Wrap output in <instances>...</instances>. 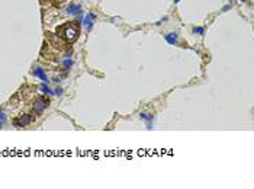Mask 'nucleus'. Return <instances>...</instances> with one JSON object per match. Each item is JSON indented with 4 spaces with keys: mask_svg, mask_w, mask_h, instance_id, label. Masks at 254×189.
<instances>
[{
    "mask_svg": "<svg viewBox=\"0 0 254 189\" xmlns=\"http://www.w3.org/2000/svg\"><path fill=\"white\" fill-rule=\"evenodd\" d=\"M34 76H35V77H39L41 80H44L45 83H48V81H49V80H48V77L45 76L44 70H42V68H39V67H38V68H35V70H34Z\"/></svg>",
    "mask_w": 254,
    "mask_h": 189,
    "instance_id": "nucleus-4",
    "label": "nucleus"
},
{
    "mask_svg": "<svg viewBox=\"0 0 254 189\" xmlns=\"http://www.w3.org/2000/svg\"><path fill=\"white\" fill-rule=\"evenodd\" d=\"M179 2H180V0H174V3H179Z\"/></svg>",
    "mask_w": 254,
    "mask_h": 189,
    "instance_id": "nucleus-15",
    "label": "nucleus"
},
{
    "mask_svg": "<svg viewBox=\"0 0 254 189\" xmlns=\"http://www.w3.org/2000/svg\"><path fill=\"white\" fill-rule=\"evenodd\" d=\"M0 121H2V122L6 121V113L5 112H0Z\"/></svg>",
    "mask_w": 254,
    "mask_h": 189,
    "instance_id": "nucleus-12",
    "label": "nucleus"
},
{
    "mask_svg": "<svg viewBox=\"0 0 254 189\" xmlns=\"http://www.w3.org/2000/svg\"><path fill=\"white\" fill-rule=\"evenodd\" d=\"M58 34L64 36L67 42H74L79 38V26L76 23H65L58 28Z\"/></svg>",
    "mask_w": 254,
    "mask_h": 189,
    "instance_id": "nucleus-1",
    "label": "nucleus"
},
{
    "mask_svg": "<svg viewBox=\"0 0 254 189\" xmlns=\"http://www.w3.org/2000/svg\"><path fill=\"white\" fill-rule=\"evenodd\" d=\"M81 23H83V26H86L87 29H92V26H93V25H92L93 22H92V19H90L89 16H86V18L81 20Z\"/></svg>",
    "mask_w": 254,
    "mask_h": 189,
    "instance_id": "nucleus-7",
    "label": "nucleus"
},
{
    "mask_svg": "<svg viewBox=\"0 0 254 189\" xmlns=\"http://www.w3.org/2000/svg\"><path fill=\"white\" fill-rule=\"evenodd\" d=\"M68 13H70V15H80L81 13V6H79V5H70V7H68Z\"/></svg>",
    "mask_w": 254,
    "mask_h": 189,
    "instance_id": "nucleus-5",
    "label": "nucleus"
},
{
    "mask_svg": "<svg viewBox=\"0 0 254 189\" xmlns=\"http://www.w3.org/2000/svg\"><path fill=\"white\" fill-rule=\"evenodd\" d=\"M48 100H45V99H38L35 100V103H34V109H35L36 112H42L47 106H48Z\"/></svg>",
    "mask_w": 254,
    "mask_h": 189,
    "instance_id": "nucleus-3",
    "label": "nucleus"
},
{
    "mask_svg": "<svg viewBox=\"0 0 254 189\" xmlns=\"http://www.w3.org/2000/svg\"><path fill=\"white\" fill-rule=\"evenodd\" d=\"M165 41H167L169 44L174 45L176 42H177V35H176L174 32H171V34H167V35H165Z\"/></svg>",
    "mask_w": 254,
    "mask_h": 189,
    "instance_id": "nucleus-6",
    "label": "nucleus"
},
{
    "mask_svg": "<svg viewBox=\"0 0 254 189\" xmlns=\"http://www.w3.org/2000/svg\"><path fill=\"white\" fill-rule=\"evenodd\" d=\"M2 125H3V122H2V121H0V128H2Z\"/></svg>",
    "mask_w": 254,
    "mask_h": 189,
    "instance_id": "nucleus-14",
    "label": "nucleus"
},
{
    "mask_svg": "<svg viewBox=\"0 0 254 189\" xmlns=\"http://www.w3.org/2000/svg\"><path fill=\"white\" fill-rule=\"evenodd\" d=\"M39 89H41V92H42V93H45V94H51V93H52V90L49 89L47 85H41Z\"/></svg>",
    "mask_w": 254,
    "mask_h": 189,
    "instance_id": "nucleus-8",
    "label": "nucleus"
},
{
    "mask_svg": "<svg viewBox=\"0 0 254 189\" xmlns=\"http://www.w3.org/2000/svg\"><path fill=\"white\" fill-rule=\"evenodd\" d=\"M141 118H142V119H148V121H151L152 115H150V113H141Z\"/></svg>",
    "mask_w": 254,
    "mask_h": 189,
    "instance_id": "nucleus-11",
    "label": "nucleus"
},
{
    "mask_svg": "<svg viewBox=\"0 0 254 189\" xmlns=\"http://www.w3.org/2000/svg\"><path fill=\"white\" fill-rule=\"evenodd\" d=\"M73 66V60H70V58H67V60H64V70H68V68Z\"/></svg>",
    "mask_w": 254,
    "mask_h": 189,
    "instance_id": "nucleus-9",
    "label": "nucleus"
},
{
    "mask_svg": "<svg viewBox=\"0 0 254 189\" xmlns=\"http://www.w3.org/2000/svg\"><path fill=\"white\" fill-rule=\"evenodd\" d=\"M193 32H195V34H199V35H203L205 29H203L202 26H197V28H195V29H193Z\"/></svg>",
    "mask_w": 254,
    "mask_h": 189,
    "instance_id": "nucleus-10",
    "label": "nucleus"
},
{
    "mask_svg": "<svg viewBox=\"0 0 254 189\" xmlns=\"http://www.w3.org/2000/svg\"><path fill=\"white\" fill-rule=\"evenodd\" d=\"M54 93H55V94H58V96H60V94L62 93V89H55V90H54Z\"/></svg>",
    "mask_w": 254,
    "mask_h": 189,
    "instance_id": "nucleus-13",
    "label": "nucleus"
},
{
    "mask_svg": "<svg viewBox=\"0 0 254 189\" xmlns=\"http://www.w3.org/2000/svg\"><path fill=\"white\" fill-rule=\"evenodd\" d=\"M32 119H34V118H32L31 115H20V117L15 121V125L16 127H25V125H28V124H31Z\"/></svg>",
    "mask_w": 254,
    "mask_h": 189,
    "instance_id": "nucleus-2",
    "label": "nucleus"
}]
</instances>
